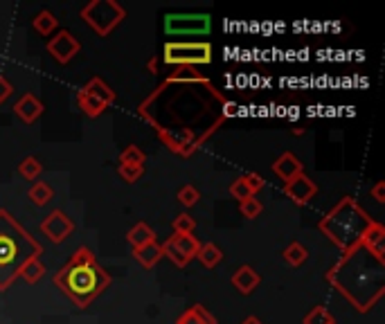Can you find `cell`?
Here are the masks:
<instances>
[{"label":"cell","mask_w":385,"mask_h":324,"mask_svg":"<svg viewBox=\"0 0 385 324\" xmlns=\"http://www.w3.org/2000/svg\"><path fill=\"white\" fill-rule=\"evenodd\" d=\"M226 101L196 68H178L138 106V115L169 151L190 158L226 122Z\"/></svg>","instance_id":"obj_1"},{"label":"cell","mask_w":385,"mask_h":324,"mask_svg":"<svg viewBox=\"0 0 385 324\" xmlns=\"http://www.w3.org/2000/svg\"><path fill=\"white\" fill-rule=\"evenodd\" d=\"M327 281L356 311L367 313L385 293V259L358 243L333 263Z\"/></svg>","instance_id":"obj_2"},{"label":"cell","mask_w":385,"mask_h":324,"mask_svg":"<svg viewBox=\"0 0 385 324\" xmlns=\"http://www.w3.org/2000/svg\"><path fill=\"white\" fill-rule=\"evenodd\" d=\"M55 284L79 309L90 306L108 288L110 275L97 263L90 248H77L68 263L55 275Z\"/></svg>","instance_id":"obj_3"},{"label":"cell","mask_w":385,"mask_h":324,"mask_svg":"<svg viewBox=\"0 0 385 324\" xmlns=\"http://www.w3.org/2000/svg\"><path fill=\"white\" fill-rule=\"evenodd\" d=\"M41 245L7 210H0V291H7L21 268L41 254Z\"/></svg>","instance_id":"obj_4"},{"label":"cell","mask_w":385,"mask_h":324,"mask_svg":"<svg viewBox=\"0 0 385 324\" xmlns=\"http://www.w3.org/2000/svg\"><path fill=\"white\" fill-rule=\"evenodd\" d=\"M374 223V219L358 205L352 196H342V199L331 207L327 216L320 221V232L345 254L361 243L367 227Z\"/></svg>","instance_id":"obj_5"},{"label":"cell","mask_w":385,"mask_h":324,"mask_svg":"<svg viewBox=\"0 0 385 324\" xmlns=\"http://www.w3.org/2000/svg\"><path fill=\"white\" fill-rule=\"evenodd\" d=\"M124 7L115 0H92L81 10V19L90 25L92 32H97V37H108L124 21Z\"/></svg>","instance_id":"obj_6"},{"label":"cell","mask_w":385,"mask_h":324,"mask_svg":"<svg viewBox=\"0 0 385 324\" xmlns=\"http://www.w3.org/2000/svg\"><path fill=\"white\" fill-rule=\"evenodd\" d=\"M162 61L167 65L178 68H194V65H208L212 61V45L205 41L196 43H167L162 50Z\"/></svg>","instance_id":"obj_7"},{"label":"cell","mask_w":385,"mask_h":324,"mask_svg":"<svg viewBox=\"0 0 385 324\" xmlns=\"http://www.w3.org/2000/svg\"><path fill=\"white\" fill-rule=\"evenodd\" d=\"M79 50H81V43L68 30H61L57 37L48 41V52L52 54V59L59 63H70L72 59L79 54Z\"/></svg>","instance_id":"obj_8"},{"label":"cell","mask_w":385,"mask_h":324,"mask_svg":"<svg viewBox=\"0 0 385 324\" xmlns=\"http://www.w3.org/2000/svg\"><path fill=\"white\" fill-rule=\"evenodd\" d=\"M41 230L52 243H61V241H66V239L72 234L75 223L70 221V216L63 214L61 210H55V212H50L46 219H43Z\"/></svg>","instance_id":"obj_9"},{"label":"cell","mask_w":385,"mask_h":324,"mask_svg":"<svg viewBox=\"0 0 385 324\" xmlns=\"http://www.w3.org/2000/svg\"><path fill=\"white\" fill-rule=\"evenodd\" d=\"M284 194L295 203V205H309L313 196L318 194V185H315L309 176L299 174L295 178H290L284 185Z\"/></svg>","instance_id":"obj_10"},{"label":"cell","mask_w":385,"mask_h":324,"mask_svg":"<svg viewBox=\"0 0 385 324\" xmlns=\"http://www.w3.org/2000/svg\"><path fill=\"white\" fill-rule=\"evenodd\" d=\"M167 32L183 34L187 32H208L210 30V16H167L165 21Z\"/></svg>","instance_id":"obj_11"},{"label":"cell","mask_w":385,"mask_h":324,"mask_svg":"<svg viewBox=\"0 0 385 324\" xmlns=\"http://www.w3.org/2000/svg\"><path fill=\"white\" fill-rule=\"evenodd\" d=\"M302 169H304L302 162H299V158L295 156V153H290V151L282 153V156L273 162V174H275L279 181H284V183H288L290 178H295L299 174H304Z\"/></svg>","instance_id":"obj_12"},{"label":"cell","mask_w":385,"mask_h":324,"mask_svg":"<svg viewBox=\"0 0 385 324\" xmlns=\"http://www.w3.org/2000/svg\"><path fill=\"white\" fill-rule=\"evenodd\" d=\"M259 272H257L253 266H239L233 275V286L237 288L241 295H250L257 286H259Z\"/></svg>","instance_id":"obj_13"},{"label":"cell","mask_w":385,"mask_h":324,"mask_svg":"<svg viewBox=\"0 0 385 324\" xmlns=\"http://www.w3.org/2000/svg\"><path fill=\"white\" fill-rule=\"evenodd\" d=\"M14 113L19 115V119H23L25 124H32V122H37V119L41 117L43 113V104L41 101L34 97V95H23L19 101L14 104Z\"/></svg>","instance_id":"obj_14"},{"label":"cell","mask_w":385,"mask_h":324,"mask_svg":"<svg viewBox=\"0 0 385 324\" xmlns=\"http://www.w3.org/2000/svg\"><path fill=\"white\" fill-rule=\"evenodd\" d=\"M361 243L365 245L367 250H372L374 254H379V257H383V252H385V227L381 223H374L367 227V232L363 234L361 239ZM385 259V257H383Z\"/></svg>","instance_id":"obj_15"},{"label":"cell","mask_w":385,"mask_h":324,"mask_svg":"<svg viewBox=\"0 0 385 324\" xmlns=\"http://www.w3.org/2000/svg\"><path fill=\"white\" fill-rule=\"evenodd\" d=\"M133 257H135V261L140 263V266L153 268L162 259V248H160V243L151 241L147 245H140V248H133Z\"/></svg>","instance_id":"obj_16"},{"label":"cell","mask_w":385,"mask_h":324,"mask_svg":"<svg viewBox=\"0 0 385 324\" xmlns=\"http://www.w3.org/2000/svg\"><path fill=\"white\" fill-rule=\"evenodd\" d=\"M169 241H171V245H174V248L181 252L187 261L196 259V252H199V248H201V243L196 241L194 234H171Z\"/></svg>","instance_id":"obj_17"},{"label":"cell","mask_w":385,"mask_h":324,"mask_svg":"<svg viewBox=\"0 0 385 324\" xmlns=\"http://www.w3.org/2000/svg\"><path fill=\"white\" fill-rule=\"evenodd\" d=\"M81 90L88 92V95H92L95 99H99L106 108L115 101V90H110V88L106 86V83L99 79V77H92V79H90L88 83H86V86H83Z\"/></svg>","instance_id":"obj_18"},{"label":"cell","mask_w":385,"mask_h":324,"mask_svg":"<svg viewBox=\"0 0 385 324\" xmlns=\"http://www.w3.org/2000/svg\"><path fill=\"white\" fill-rule=\"evenodd\" d=\"M176 324H217V318H214L205 306L196 304L190 311H185L181 318L176 320Z\"/></svg>","instance_id":"obj_19"},{"label":"cell","mask_w":385,"mask_h":324,"mask_svg":"<svg viewBox=\"0 0 385 324\" xmlns=\"http://www.w3.org/2000/svg\"><path fill=\"white\" fill-rule=\"evenodd\" d=\"M126 241L133 245V248H140V245H147L151 241H156V232L147 223H135L126 232Z\"/></svg>","instance_id":"obj_20"},{"label":"cell","mask_w":385,"mask_h":324,"mask_svg":"<svg viewBox=\"0 0 385 324\" xmlns=\"http://www.w3.org/2000/svg\"><path fill=\"white\" fill-rule=\"evenodd\" d=\"M196 259H199L205 268H214V266H219L221 259H224V252H221L214 243H201L199 252H196Z\"/></svg>","instance_id":"obj_21"},{"label":"cell","mask_w":385,"mask_h":324,"mask_svg":"<svg viewBox=\"0 0 385 324\" xmlns=\"http://www.w3.org/2000/svg\"><path fill=\"white\" fill-rule=\"evenodd\" d=\"M77 101H79V108L88 117H99L106 110V106L101 104L99 99H95V97L88 95V92H83V90H79V95H77Z\"/></svg>","instance_id":"obj_22"},{"label":"cell","mask_w":385,"mask_h":324,"mask_svg":"<svg viewBox=\"0 0 385 324\" xmlns=\"http://www.w3.org/2000/svg\"><path fill=\"white\" fill-rule=\"evenodd\" d=\"M43 275H46V266H43L39 257H37V259H30V261L21 268V272H19V277H23L25 281H28V284H37V281H39Z\"/></svg>","instance_id":"obj_23"},{"label":"cell","mask_w":385,"mask_h":324,"mask_svg":"<svg viewBox=\"0 0 385 324\" xmlns=\"http://www.w3.org/2000/svg\"><path fill=\"white\" fill-rule=\"evenodd\" d=\"M34 30H37L39 34H43V37H48V34H52L57 30V19H55V14L52 12H39L37 16H34Z\"/></svg>","instance_id":"obj_24"},{"label":"cell","mask_w":385,"mask_h":324,"mask_svg":"<svg viewBox=\"0 0 385 324\" xmlns=\"http://www.w3.org/2000/svg\"><path fill=\"white\" fill-rule=\"evenodd\" d=\"M282 254H284V261L288 263V266H302L306 257H309V250H306L302 243L293 241L290 245H286V250Z\"/></svg>","instance_id":"obj_25"},{"label":"cell","mask_w":385,"mask_h":324,"mask_svg":"<svg viewBox=\"0 0 385 324\" xmlns=\"http://www.w3.org/2000/svg\"><path fill=\"white\" fill-rule=\"evenodd\" d=\"M28 196L32 199L34 205H48L50 201H52V187H50L48 183H34L32 190L28 192Z\"/></svg>","instance_id":"obj_26"},{"label":"cell","mask_w":385,"mask_h":324,"mask_svg":"<svg viewBox=\"0 0 385 324\" xmlns=\"http://www.w3.org/2000/svg\"><path fill=\"white\" fill-rule=\"evenodd\" d=\"M144 151L140 147H135V144H128V147L119 153V165H135V167H144Z\"/></svg>","instance_id":"obj_27"},{"label":"cell","mask_w":385,"mask_h":324,"mask_svg":"<svg viewBox=\"0 0 385 324\" xmlns=\"http://www.w3.org/2000/svg\"><path fill=\"white\" fill-rule=\"evenodd\" d=\"M41 162L34 158V156H28V158H23L21 160V165H19V174L25 178V181H34L39 174H41Z\"/></svg>","instance_id":"obj_28"},{"label":"cell","mask_w":385,"mask_h":324,"mask_svg":"<svg viewBox=\"0 0 385 324\" xmlns=\"http://www.w3.org/2000/svg\"><path fill=\"white\" fill-rule=\"evenodd\" d=\"M304 324H336V320H333V315L324 306H315L311 313H306Z\"/></svg>","instance_id":"obj_29"},{"label":"cell","mask_w":385,"mask_h":324,"mask_svg":"<svg viewBox=\"0 0 385 324\" xmlns=\"http://www.w3.org/2000/svg\"><path fill=\"white\" fill-rule=\"evenodd\" d=\"M239 210H241V216L246 219H257L264 212V205L259 199H255V196H250V199L241 201V205H239Z\"/></svg>","instance_id":"obj_30"},{"label":"cell","mask_w":385,"mask_h":324,"mask_svg":"<svg viewBox=\"0 0 385 324\" xmlns=\"http://www.w3.org/2000/svg\"><path fill=\"white\" fill-rule=\"evenodd\" d=\"M199 199H201V194L194 185H185L183 190L178 192V203L185 205V207H194L196 203H199Z\"/></svg>","instance_id":"obj_31"},{"label":"cell","mask_w":385,"mask_h":324,"mask_svg":"<svg viewBox=\"0 0 385 324\" xmlns=\"http://www.w3.org/2000/svg\"><path fill=\"white\" fill-rule=\"evenodd\" d=\"M196 227V221L190 214H178L174 219V234H192Z\"/></svg>","instance_id":"obj_32"},{"label":"cell","mask_w":385,"mask_h":324,"mask_svg":"<svg viewBox=\"0 0 385 324\" xmlns=\"http://www.w3.org/2000/svg\"><path fill=\"white\" fill-rule=\"evenodd\" d=\"M117 174L122 178L124 183H135L140 181L142 174H144V167H135V165H119L117 167Z\"/></svg>","instance_id":"obj_33"},{"label":"cell","mask_w":385,"mask_h":324,"mask_svg":"<svg viewBox=\"0 0 385 324\" xmlns=\"http://www.w3.org/2000/svg\"><path fill=\"white\" fill-rule=\"evenodd\" d=\"M230 196L241 203V201H246V199H250L253 192L248 190V185L244 183V178H237V181H235L233 185H230Z\"/></svg>","instance_id":"obj_34"},{"label":"cell","mask_w":385,"mask_h":324,"mask_svg":"<svg viewBox=\"0 0 385 324\" xmlns=\"http://www.w3.org/2000/svg\"><path fill=\"white\" fill-rule=\"evenodd\" d=\"M241 178H244V183L248 185V190L253 192V196H255V192L264 190V185H266V181H264V178H261L259 174H255V172L246 174V176H241Z\"/></svg>","instance_id":"obj_35"},{"label":"cell","mask_w":385,"mask_h":324,"mask_svg":"<svg viewBox=\"0 0 385 324\" xmlns=\"http://www.w3.org/2000/svg\"><path fill=\"white\" fill-rule=\"evenodd\" d=\"M12 92H14V86L5 79V77H0V104L10 99V97H12Z\"/></svg>","instance_id":"obj_36"},{"label":"cell","mask_w":385,"mask_h":324,"mask_svg":"<svg viewBox=\"0 0 385 324\" xmlns=\"http://www.w3.org/2000/svg\"><path fill=\"white\" fill-rule=\"evenodd\" d=\"M372 199H374L376 203H383V201H385V183H383V181L376 183V185L372 187Z\"/></svg>","instance_id":"obj_37"},{"label":"cell","mask_w":385,"mask_h":324,"mask_svg":"<svg viewBox=\"0 0 385 324\" xmlns=\"http://www.w3.org/2000/svg\"><path fill=\"white\" fill-rule=\"evenodd\" d=\"M239 113V106L235 104V101H226V106H224V115H226V119L228 117H235Z\"/></svg>","instance_id":"obj_38"},{"label":"cell","mask_w":385,"mask_h":324,"mask_svg":"<svg viewBox=\"0 0 385 324\" xmlns=\"http://www.w3.org/2000/svg\"><path fill=\"white\" fill-rule=\"evenodd\" d=\"M241 324H264V322H261L259 318H255V315H248V318H246Z\"/></svg>","instance_id":"obj_39"},{"label":"cell","mask_w":385,"mask_h":324,"mask_svg":"<svg viewBox=\"0 0 385 324\" xmlns=\"http://www.w3.org/2000/svg\"><path fill=\"white\" fill-rule=\"evenodd\" d=\"M149 70L151 72H158V59H151V61H149Z\"/></svg>","instance_id":"obj_40"}]
</instances>
